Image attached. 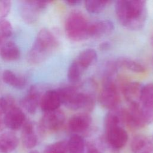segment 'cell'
Returning a JSON list of instances; mask_svg holds the SVG:
<instances>
[{
  "instance_id": "cell-1",
  "label": "cell",
  "mask_w": 153,
  "mask_h": 153,
  "mask_svg": "<svg viewBox=\"0 0 153 153\" xmlns=\"http://www.w3.org/2000/svg\"><path fill=\"white\" fill-rule=\"evenodd\" d=\"M115 8L118 20L126 28L138 30L144 26L148 16L145 1H118L115 3Z\"/></svg>"
},
{
  "instance_id": "cell-2",
  "label": "cell",
  "mask_w": 153,
  "mask_h": 153,
  "mask_svg": "<svg viewBox=\"0 0 153 153\" xmlns=\"http://www.w3.org/2000/svg\"><path fill=\"white\" fill-rule=\"evenodd\" d=\"M61 102L72 110L91 111L95 105L94 95L88 91H80L75 86H65L57 89Z\"/></svg>"
},
{
  "instance_id": "cell-3",
  "label": "cell",
  "mask_w": 153,
  "mask_h": 153,
  "mask_svg": "<svg viewBox=\"0 0 153 153\" xmlns=\"http://www.w3.org/2000/svg\"><path fill=\"white\" fill-rule=\"evenodd\" d=\"M58 45L57 39L50 30L46 28L41 29L28 53V60L32 64L42 62Z\"/></svg>"
},
{
  "instance_id": "cell-4",
  "label": "cell",
  "mask_w": 153,
  "mask_h": 153,
  "mask_svg": "<svg viewBox=\"0 0 153 153\" xmlns=\"http://www.w3.org/2000/svg\"><path fill=\"white\" fill-rule=\"evenodd\" d=\"M89 22L79 11L71 12L66 18L65 25L67 36L74 41H80L88 38Z\"/></svg>"
},
{
  "instance_id": "cell-5",
  "label": "cell",
  "mask_w": 153,
  "mask_h": 153,
  "mask_svg": "<svg viewBox=\"0 0 153 153\" xmlns=\"http://www.w3.org/2000/svg\"><path fill=\"white\" fill-rule=\"evenodd\" d=\"M98 100L103 108L111 111L117 109L120 97L117 85L112 79H105Z\"/></svg>"
},
{
  "instance_id": "cell-6",
  "label": "cell",
  "mask_w": 153,
  "mask_h": 153,
  "mask_svg": "<svg viewBox=\"0 0 153 153\" xmlns=\"http://www.w3.org/2000/svg\"><path fill=\"white\" fill-rule=\"evenodd\" d=\"M49 2L44 1H21L19 6L21 17L28 24L35 23L39 19L41 13L47 7Z\"/></svg>"
},
{
  "instance_id": "cell-7",
  "label": "cell",
  "mask_w": 153,
  "mask_h": 153,
  "mask_svg": "<svg viewBox=\"0 0 153 153\" xmlns=\"http://www.w3.org/2000/svg\"><path fill=\"white\" fill-rule=\"evenodd\" d=\"M65 121V115L60 109L45 112L39 121V131L41 133L56 131L63 126Z\"/></svg>"
},
{
  "instance_id": "cell-8",
  "label": "cell",
  "mask_w": 153,
  "mask_h": 153,
  "mask_svg": "<svg viewBox=\"0 0 153 153\" xmlns=\"http://www.w3.org/2000/svg\"><path fill=\"white\" fill-rule=\"evenodd\" d=\"M26 121L25 112L16 103L8 108L4 117L5 126L11 130H17L22 128Z\"/></svg>"
},
{
  "instance_id": "cell-9",
  "label": "cell",
  "mask_w": 153,
  "mask_h": 153,
  "mask_svg": "<svg viewBox=\"0 0 153 153\" xmlns=\"http://www.w3.org/2000/svg\"><path fill=\"white\" fill-rule=\"evenodd\" d=\"M106 140L115 149L124 147L128 140V134L122 126H115L105 128Z\"/></svg>"
},
{
  "instance_id": "cell-10",
  "label": "cell",
  "mask_w": 153,
  "mask_h": 153,
  "mask_svg": "<svg viewBox=\"0 0 153 153\" xmlns=\"http://www.w3.org/2000/svg\"><path fill=\"white\" fill-rule=\"evenodd\" d=\"M42 94L38 87L35 85H32L29 88L26 95L21 99V106L28 113L30 114H35L38 106H39Z\"/></svg>"
},
{
  "instance_id": "cell-11",
  "label": "cell",
  "mask_w": 153,
  "mask_h": 153,
  "mask_svg": "<svg viewBox=\"0 0 153 153\" xmlns=\"http://www.w3.org/2000/svg\"><path fill=\"white\" fill-rule=\"evenodd\" d=\"M92 123L91 117L87 113H79L73 115L68 123V129L74 134L87 131Z\"/></svg>"
},
{
  "instance_id": "cell-12",
  "label": "cell",
  "mask_w": 153,
  "mask_h": 153,
  "mask_svg": "<svg viewBox=\"0 0 153 153\" xmlns=\"http://www.w3.org/2000/svg\"><path fill=\"white\" fill-rule=\"evenodd\" d=\"M62 104L59 92L57 90H48L41 97L39 106L44 112L58 109Z\"/></svg>"
},
{
  "instance_id": "cell-13",
  "label": "cell",
  "mask_w": 153,
  "mask_h": 153,
  "mask_svg": "<svg viewBox=\"0 0 153 153\" xmlns=\"http://www.w3.org/2000/svg\"><path fill=\"white\" fill-rule=\"evenodd\" d=\"M142 88V84L136 81L128 82L123 85V94L129 105L140 104Z\"/></svg>"
},
{
  "instance_id": "cell-14",
  "label": "cell",
  "mask_w": 153,
  "mask_h": 153,
  "mask_svg": "<svg viewBox=\"0 0 153 153\" xmlns=\"http://www.w3.org/2000/svg\"><path fill=\"white\" fill-rule=\"evenodd\" d=\"M114 29L113 23L103 20L89 22L88 27V38H100L111 33Z\"/></svg>"
},
{
  "instance_id": "cell-15",
  "label": "cell",
  "mask_w": 153,
  "mask_h": 153,
  "mask_svg": "<svg viewBox=\"0 0 153 153\" xmlns=\"http://www.w3.org/2000/svg\"><path fill=\"white\" fill-rule=\"evenodd\" d=\"M21 139L27 149L33 148L38 143V137L34 124L30 121H26L22 127Z\"/></svg>"
},
{
  "instance_id": "cell-16",
  "label": "cell",
  "mask_w": 153,
  "mask_h": 153,
  "mask_svg": "<svg viewBox=\"0 0 153 153\" xmlns=\"http://www.w3.org/2000/svg\"><path fill=\"white\" fill-rule=\"evenodd\" d=\"M130 146L133 153H153V143L145 135L135 136Z\"/></svg>"
},
{
  "instance_id": "cell-17",
  "label": "cell",
  "mask_w": 153,
  "mask_h": 153,
  "mask_svg": "<svg viewBox=\"0 0 153 153\" xmlns=\"http://www.w3.org/2000/svg\"><path fill=\"white\" fill-rule=\"evenodd\" d=\"M18 144V137L14 132L8 131L0 134V153H11Z\"/></svg>"
},
{
  "instance_id": "cell-18",
  "label": "cell",
  "mask_w": 153,
  "mask_h": 153,
  "mask_svg": "<svg viewBox=\"0 0 153 153\" xmlns=\"http://www.w3.org/2000/svg\"><path fill=\"white\" fill-rule=\"evenodd\" d=\"M20 56V51L17 45L13 41H7L0 48V57L6 62H13L18 60Z\"/></svg>"
},
{
  "instance_id": "cell-19",
  "label": "cell",
  "mask_w": 153,
  "mask_h": 153,
  "mask_svg": "<svg viewBox=\"0 0 153 153\" xmlns=\"http://www.w3.org/2000/svg\"><path fill=\"white\" fill-rule=\"evenodd\" d=\"M2 78L5 84L15 88L22 89L26 84V80L24 77L9 69L5 70L3 72Z\"/></svg>"
},
{
  "instance_id": "cell-20",
  "label": "cell",
  "mask_w": 153,
  "mask_h": 153,
  "mask_svg": "<svg viewBox=\"0 0 153 153\" xmlns=\"http://www.w3.org/2000/svg\"><path fill=\"white\" fill-rule=\"evenodd\" d=\"M97 53L95 50L88 48L81 51L75 60L85 71L96 60Z\"/></svg>"
},
{
  "instance_id": "cell-21",
  "label": "cell",
  "mask_w": 153,
  "mask_h": 153,
  "mask_svg": "<svg viewBox=\"0 0 153 153\" xmlns=\"http://www.w3.org/2000/svg\"><path fill=\"white\" fill-rule=\"evenodd\" d=\"M140 106L143 109L153 111V83H149L143 86Z\"/></svg>"
},
{
  "instance_id": "cell-22",
  "label": "cell",
  "mask_w": 153,
  "mask_h": 153,
  "mask_svg": "<svg viewBox=\"0 0 153 153\" xmlns=\"http://www.w3.org/2000/svg\"><path fill=\"white\" fill-rule=\"evenodd\" d=\"M116 63L119 67L124 68L130 71L136 73L145 72V66L140 62L127 57H121L118 59Z\"/></svg>"
},
{
  "instance_id": "cell-23",
  "label": "cell",
  "mask_w": 153,
  "mask_h": 153,
  "mask_svg": "<svg viewBox=\"0 0 153 153\" xmlns=\"http://www.w3.org/2000/svg\"><path fill=\"white\" fill-rule=\"evenodd\" d=\"M68 153H83L85 142L83 138L78 134H73L67 141Z\"/></svg>"
},
{
  "instance_id": "cell-24",
  "label": "cell",
  "mask_w": 153,
  "mask_h": 153,
  "mask_svg": "<svg viewBox=\"0 0 153 153\" xmlns=\"http://www.w3.org/2000/svg\"><path fill=\"white\" fill-rule=\"evenodd\" d=\"M109 2V1L88 0L85 1V7L90 13L98 14L102 11Z\"/></svg>"
},
{
  "instance_id": "cell-25",
  "label": "cell",
  "mask_w": 153,
  "mask_h": 153,
  "mask_svg": "<svg viewBox=\"0 0 153 153\" xmlns=\"http://www.w3.org/2000/svg\"><path fill=\"white\" fill-rule=\"evenodd\" d=\"M84 70L74 60L70 65L68 71V80L73 83L78 82L84 72Z\"/></svg>"
},
{
  "instance_id": "cell-26",
  "label": "cell",
  "mask_w": 153,
  "mask_h": 153,
  "mask_svg": "<svg viewBox=\"0 0 153 153\" xmlns=\"http://www.w3.org/2000/svg\"><path fill=\"white\" fill-rule=\"evenodd\" d=\"M15 103L11 97H0V132L5 127L4 117L8 108Z\"/></svg>"
},
{
  "instance_id": "cell-27",
  "label": "cell",
  "mask_w": 153,
  "mask_h": 153,
  "mask_svg": "<svg viewBox=\"0 0 153 153\" xmlns=\"http://www.w3.org/2000/svg\"><path fill=\"white\" fill-rule=\"evenodd\" d=\"M43 153H68L67 141L60 140L50 143L46 146Z\"/></svg>"
},
{
  "instance_id": "cell-28",
  "label": "cell",
  "mask_w": 153,
  "mask_h": 153,
  "mask_svg": "<svg viewBox=\"0 0 153 153\" xmlns=\"http://www.w3.org/2000/svg\"><path fill=\"white\" fill-rule=\"evenodd\" d=\"M13 32V28L11 23L7 20L0 19V37L6 39L10 37Z\"/></svg>"
},
{
  "instance_id": "cell-29",
  "label": "cell",
  "mask_w": 153,
  "mask_h": 153,
  "mask_svg": "<svg viewBox=\"0 0 153 153\" xmlns=\"http://www.w3.org/2000/svg\"><path fill=\"white\" fill-rule=\"evenodd\" d=\"M12 6L11 1L0 0V19H4L10 12Z\"/></svg>"
},
{
  "instance_id": "cell-30",
  "label": "cell",
  "mask_w": 153,
  "mask_h": 153,
  "mask_svg": "<svg viewBox=\"0 0 153 153\" xmlns=\"http://www.w3.org/2000/svg\"><path fill=\"white\" fill-rule=\"evenodd\" d=\"M87 153H102L101 151L93 143L87 145Z\"/></svg>"
},
{
  "instance_id": "cell-31",
  "label": "cell",
  "mask_w": 153,
  "mask_h": 153,
  "mask_svg": "<svg viewBox=\"0 0 153 153\" xmlns=\"http://www.w3.org/2000/svg\"><path fill=\"white\" fill-rule=\"evenodd\" d=\"M65 2L68 5L71 6H74V5H79L81 1L78 0H72V1H66Z\"/></svg>"
},
{
  "instance_id": "cell-32",
  "label": "cell",
  "mask_w": 153,
  "mask_h": 153,
  "mask_svg": "<svg viewBox=\"0 0 153 153\" xmlns=\"http://www.w3.org/2000/svg\"><path fill=\"white\" fill-rule=\"evenodd\" d=\"M109 46L110 45L108 42H102L100 45V48L102 50H107Z\"/></svg>"
},
{
  "instance_id": "cell-33",
  "label": "cell",
  "mask_w": 153,
  "mask_h": 153,
  "mask_svg": "<svg viewBox=\"0 0 153 153\" xmlns=\"http://www.w3.org/2000/svg\"><path fill=\"white\" fill-rule=\"evenodd\" d=\"M150 41H151V44L152 45V46L153 47V32L151 35V37H150Z\"/></svg>"
},
{
  "instance_id": "cell-34",
  "label": "cell",
  "mask_w": 153,
  "mask_h": 153,
  "mask_svg": "<svg viewBox=\"0 0 153 153\" xmlns=\"http://www.w3.org/2000/svg\"><path fill=\"white\" fill-rule=\"evenodd\" d=\"M29 153H39L38 151H37L36 150H32L31 151H30Z\"/></svg>"
},
{
  "instance_id": "cell-35",
  "label": "cell",
  "mask_w": 153,
  "mask_h": 153,
  "mask_svg": "<svg viewBox=\"0 0 153 153\" xmlns=\"http://www.w3.org/2000/svg\"><path fill=\"white\" fill-rule=\"evenodd\" d=\"M2 41H3V39L0 37V45H1V43L2 42Z\"/></svg>"
},
{
  "instance_id": "cell-36",
  "label": "cell",
  "mask_w": 153,
  "mask_h": 153,
  "mask_svg": "<svg viewBox=\"0 0 153 153\" xmlns=\"http://www.w3.org/2000/svg\"><path fill=\"white\" fill-rule=\"evenodd\" d=\"M152 62H153V58H152Z\"/></svg>"
}]
</instances>
